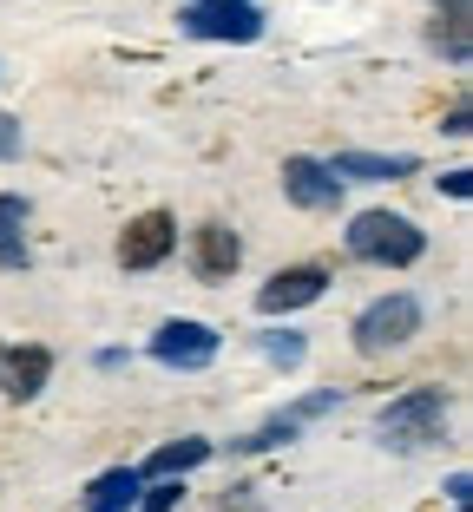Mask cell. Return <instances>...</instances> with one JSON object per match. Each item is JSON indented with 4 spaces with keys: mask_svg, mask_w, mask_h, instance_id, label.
<instances>
[{
    "mask_svg": "<svg viewBox=\"0 0 473 512\" xmlns=\"http://www.w3.org/2000/svg\"><path fill=\"white\" fill-rule=\"evenodd\" d=\"M178 27L191 33V40H230V46H250L263 33V14L250 7V0H191L178 14Z\"/></svg>",
    "mask_w": 473,
    "mask_h": 512,
    "instance_id": "obj_4",
    "label": "cell"
},
{
    "mask_svg": "<svg viewBox=\"0 0 473 512\" xmlns=\"http://www.w3.org/2000/svg\"><path fill=\"white\" fill-rule=\"evenodd\" d=\"M263 355H270V362H283V368H296V362H303V335H290V329H283V335H263Z\"/></svg>",
    "mask_w": 473,
    "mask_h": 512,
    "instance_id": "obj_17",
    "label": "cell"
},
{
    "mask_svg": "<svg viewBox=\"0 0 473 512\" xmlns=\"http://www.w3.org/2000/svg\"><path fill=\"white\" fill-rule=\"evenodd\" d=\"M447 407H454L447 388H408L375 414V434H382V447H395V453H421V447H434V440L447 434Z\"/></svg>",
    "mask_w": 473,
    "mask_h": 512,
    "instance_id": "obj_1",
    "label": "cell"
},
{
    "mask_svg": "<svg viewBox=\"0 0 473 512\" xmlns=\"http://www.w3.org/2000/svg\"><path fill=\"white\" fill-rule=\"evenodd\" d=\"M138 486H145V480H138V467H106L99 480L86 486L79 506H86V512H132L138 506Z\"/></svg>",
    "mask_w": 473,
    "mask_h": 512,
    "instance_id": "obj_14",
    "label": "cell"
},
{
    "mask_svg": "<svg viewBox=\"0 0 473 512\" xmlns=\"http://www.w3.org/2000/svg\"><path fill=\"white\" fill-rule=\"evenodd\" d=\"M217 342H224V335H217L211 322L171 316L165 329L152 335V355H158L165 368H178V375H198V368H211V362H217Z\"/></svg>",
    "mask_w": 473,
    "mask_h": 512,
    "instance_id": "obj_6",
    "label": "cell"
},
{
    "mask_svg": "<svg viewBox=\"0 0 473 512\" xmlns=\"http://www.w3.org/2000/svg\"><path fill=\"white\" fill-rule=\"evenodd\" d=\"M14 263H27V243H20V230H7L0 237V270H14Z\"/></svg>",
    "mask_w": 473,
    "mask_h": 512,
    "instance_id": "obj_19",
    "label": "cell"
},
{
    "mask_svg": "<svg viewBox=\"0 0 473 512\" xmlns=\"http://www.w3.org/2000/svg\"><path fill=\"white\" fill-rule=\"evenodd\" d=\"M441 191L447 197H467L473 191V171H441Z\"/></svg>",
    "mask_w": 473,
    "mask_h": 512,
    "instance_id": "obj_22",
    "label": "cell"
},
{
    "mask_svg": "<svg viewBox=\"0 0 473 512\" xmlns=\"http://www.w3.org/2000/svg\"><path fill=\"white\" fill-rule=\"evenodd\" d=\"M447 499H454V506H467V499H473V480H467V473H454V480H447Z\"/></svg>",
    "mask_w": 473,
    "mask_h": 512,
    "instance_id": "obj_23",
    "label": "cell"
},
{
    "mask_svg": "<svg viewBox=\"0 0 473 512\" xmlns=\"http://www.w3.org/2000/svg\"><path fill=\"white\" fill-rule=\"evenodd\" d=\"M283 197L296 211H336L342 178L329 171V158H283Z\"/></svg>",
    "mask_w": 473,
    "mask_h": 512,
    "instance_id": "obj_7",
    "label": "cell"
},
{
    "mask_svg": "<svg viewBox=\"0 0 473 512\" xmlns=\"http://www.w3.org/2000/svg\"><path fill=\"white\" fill-rule=\"evenodd\" d=\"M454 512H467V506H454Z\"/></svg>",
    "mask_w": 473,
    "mask_h": 512,
    "instance_id": "obj_24",
    "label": "cell"
},
{
    "mask_svg": "<svg viewBox=\"0 0 473 512\" xmlns=\"http://www.w3.org/2000/svg\"><path fill=\"white\" fill-rule=\"evenodd\" d=\"M211 460V440L204 434H184V440H171V447H158L145 467H138V480H184L191 467H204Z\"/></svg>",
    "mask_w": 473,
    "mask_h": 512,
    "instance_id": "obj_13",
    "label": "cell"
},
{
    "mask_svg": "<svg viewBox=\"0 0 473 512\" xmlns=\"http://www.w3.org/2000/svg\"><path fill=\"white\" fill-rule=\"evenodd\" d=\"M0 158H20V119L0 112Z\"/></svg>",
    "mask_w": 473,
    "mask_h": 512,
    "instance_id": "obj_20",
    "label": "cell"
},
{
    "mask_svg": "<svg viewBox=\"0 0 473 512\" xmlns=\"http://www.w3.org/2000/svg\"><path fill=\"white\" fill-rule=\"evenodd\" d=\"M171 250H178V224H171L165 211L132 217V224H125V237H119V263H125V270H158Z\"/></svg>",
    "mask_w": 473,
    "mask_h": 512,
    "instance_id": "obj_8",
    "label": "cell"
},
{
    "mask_svg": "<svg viewBox=\"0 0 473 512\" xmlns=\"http://www.w3.org/2000/svg\"><path fill=\"white\" fill-rule=\"evenodd\" d=\"M27 224V197H0V237Z\"/></svg>",
    "mask_w": 473,
    "mask_h": 512,
    "instance_id": "obj_18",
    "label": "cell"
},
{
    "mask_svg": "<svg viewBox=\"0 0 473 512\" xmlns=\"http://www.w3.org/2000/svg\"><path fill=\"white\" fill-rule=\"evenodd\" d=\"M329 171H336L342 184H388V178H414V158L408 151H336V158H329Z\"/></svg>",
    "mask_w": 473,
    "mask_h": 512,
    "instance_id": "obj_12",
    "label": "cell"
},
{
    "mask_svg": "<svg viewBox=\"0 0 473 512\" xmlns=\"http://www.w3.org/2000/svg\"><path fill=\"white\" fill-rule=\"evenodd\" d=\"M138 493H145V499H138V512H171L184 499V486L178 480H152V486H138Z\"/></svg>",
    "mask_w": 473,
    "mask_h": 512,
    "instance_id": "obj_16",
    "label": "cell"
},
{
    "mask_svg": "<svg viewBox=\"0 0 473 512\" xmlns=\"http://www.w3.org/2000/svg\"><path fill=\"white\" fill-rule=\"evenodd\" d=\"M434 46H441L454 66H467V46H473V33H467V0H441V20H434Z\"/></svg>",
    "mask_w": 473,
    "mask_h": 512,
    "instance_id": "obj_15",
    "label": "cell"
},
{
    "mask_svg": "<svg viewBox=\"0 0 473 512\" xmlns=\"http://www.w3.org/2000/svg\"><path fill=\"white\" fill-rule=\"evenodd\" d=\"M441 132H447V138H467V132H473V112H467V106H454V112H447V125H441Z\"/></svg>",
    "mask_w": 473,
    "mask_h": 512,
    "instance_id": "obj_21",
    "label": "cell"
},
{
    "mask_svg": "<svg viewBox=\"0 0 473 512\" xmlns=\"http://www.w3.org/2000/svg\"><path fill=\"white\" fill-rule=\"evenodd\" d=\"M46 375H53V355L46 348H0V394L7 401H33V394L46 388Z\"/></svg>",
    "mask_w": 473,
    "mask_h": 512,
    "instance_id": "obj_11",
    "label": "cell"
},
{
    "mask_svg": "<svg viewBox=\"0 0 473 512\" xmlns=\"http://www.w3.org/2000/svg\"><path fill=\"white\" fill-rule=\"evenodd\" d=\"M355 348H362V355H395V348H408L414 335H421V302L414 296H382V302H368L362 316H355Z\"/></svg>",
    "mask_w": 473,
    "mask_h": 512,
    "instance_id": "obj_3",
    "label": "cell"
},
{
    "mask_svg": "<svg viewBox=\"0 0 473 512\" xmlns=\"http://www.w3.org/2000/svg\"><path fill=\"white\" fill-rule=\"evenodd\" d=\"M428 250V230L401 211H362L349 224V256L355 263H382V270H408Z\"/></svg>",
    "mask_w": 473,
    "mask_h": 512,
    "instance_id": "obj_2",
    "label": "cell"
},
{
    "mask_svg": "<svg viewBox=\"0 0 473 512\" xmlns=\"http://www.w3.org/2000/svg\"><path fill=\"white\" fill-rule=\"evenodd\" d=\"M322 289H329V270H316V263H290V270H276L270 283L257 289V309H263V316H290V309L322 302Z\"/></svg>",
    "mask_w": 473,
    "mask_h": 512,
    "instance_id": "obj_9",
    "label": "cell"
},
{
    "mask_svg": "<svg viewBox=\"0 0 473 512\" xmlns=\"http://www.w3.org/2000/svg\"><path fill=\"white\" fill-rule=\"evenodd\" d=\"M342 407V388H322V394H303V401H290L276 421H263V427H250L244 440H230V453H270V447H290L296 434H303L309 421H322V414H336Z\"/></svg>",
    "mask_w": 473,
    "mask_h": 512,
    "instance_id": "obj_5",
    "label": "cell"
},
{
    "mask_svg": "<svg viewBox=\"0 0 473 512\" xmlns=\"http://www.w3.org/2000/svg\"><path fill=\"white\" fill-rule=\"evenodd\" d=\"M237 263H244L237 230H230V224H198V237H191V270H198L204 283H224Z\"/></svg>",
    "mask_w": 473,
    "mask_h": 512,
    "instance_id": "obj_10",
    "label": "cell"
}]
</instances>
